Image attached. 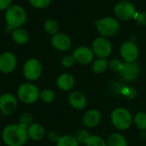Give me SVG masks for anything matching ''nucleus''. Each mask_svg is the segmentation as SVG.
Segmentation results:
<instances>
[{
    "mask_svg": "<svg viewBox=\"0 0 146 146\" xmlns=\"http://www.w3.org/2000/svg\"><path fill=\"white\" fill-rule=\"evenodd\" d=\"M1 139L6 146H23L27 142V127L20 123L6 126L1 133Z\"/></svg>",
    "mask_w": 146,
    "mask_h": 146,
    "instance_id": "nucleus-1",
    "label": "nucleus"
},
{
    "mask_svg": "<svg viewBox=\"0 0 146 146\" xmlns=\"http://www.w3.org/2000/svg\"><path fill=\"white\" fill-rule=\"evenodd\" d=\"M27 21V13L25 9L17 4L11 5L5 13V21L7 26L13 29L20 28Z\"/></svg>",
    "mask_w": 146,
    "mask_h": 146,
    "instance_id": "nucleus-2",
    "label": "nucleus"
},
{
    "mask_svg": "<svg viewBox=\"0 0 146 146\" xmlns=\"http://www.w3.org/2000/svg\"><path fill=\"white\" fill-rule=\"evenodd\" d=\"M110 120L113 126L121 131L128 129L133 122V118L131 112L122 107L116 108L112 111Z\"/></svg>",
    "mask_w": 146,
    "mask_h": 146,
    "instance_id": "nucleus-3",
    "label": "nucleus"
},
{
    "mask_svg": "<svg viewBox=\"0 0 146 146\" xmlns=\"http://www.w3.org/2000/svg\"><path fill=\"white\" fill-rule=\"evenodd\" d=\"M17 98L25 104H33L39 99L40 91L37 86L27 82L21 84L17 89Z\"/></svg>",
    "mask_w": 146,
    "mask_h": 146,
    "instance_id": "nucleus-4",
    "label": "nucleus"
},
{
    "mask_svg": "<svg viewBox=\"0 0 146 146\" xmlns=\"http://www.w3.org/2000/svg\"><path fill=\"white\" fill-rule=\"evenodd\" d=\"M95 24L98 32L104 37H112L115 35L120 29L119 21L112 17H105L96 21Z\"/></svg>",
    "mask_w": 146,
    "mask_h": 146,
    "instance_id": "nucleus-5",
    "label": "nucleus"
},
{
    "mask_svg": "<svg viewBox=\"0 0 146 146\" xmlns=\"http://www.w3.org/2000/svg\"><path fill=\"white\" fill-rule=\"evenodd\" d=\"M42 64L37 58H30L27 60L22 68L23 75L29 81L38 80L42 74Z\"/></svg>",
    "mask_w": 146,
    "mask_h": 146,
    "instance_id": "nucleus-6",
    "label": "nucleus"
},
{
    "mask_svg": "<svg viewBox=\"0 0 146 146\" xmlns=\"http://www.w3.org/2000/svg\"><path fill=\"white\" fill-rule=\"evenodd\" d=\"M134 4L129 1H121L115 6V15L122 21H130L134 19L136 15Z\"/></svg>",
    "mask_w": 146,
    "mask_h": 146,
    "instance_id": "nucleus-7",
    "label": "nucleus"
},
{
    "mask_svg": "<svg viewBox=\"0 0 146 146\" xmlns=\"http://www.w3.org/2000/svg\"><path fill=\"white\" fill-rule=\"evenodd\" d=\"M18 107V98L9 92L0 95V113L3 115H10L15 112Z\"/></svg>",
    "mask_w": 146,
    "mask_h": 146,
    "instance_id": "nucleus-8",
    "label": "nucleus"
},
{
    "mask_svg": "<svg viewBox=\"0 0 146 146\" xmlns=\"http://www.w3.org/2000/svg\"><path fill=\"white\" fill-rule=\"evenodd\" d=\"M92 51L98 57L106 58L112 52V44L109 39L104 37L97 38L92 43Z\"/></svg>",
    "mask_w": 146,
    "mask_h": 146,
    "instance_id": "nucleus-9",
    "label": "nucleus"
},
{
    "mask_svg": "<svg viewBox=\"0 0 146 146\" xmlns=\"http://www.w3.org/2000/svg\"><path fill=\"white\" fill-rule=\"evenodd\" d=\"M17 65V59L15 54L9 51L0 55V72L3 74H10L14 72Z\"/></svg>",
    "mask_w": 146,
    "mask_h": 146,
    "instance_id": "nucleus-10",
    "label": "nucleus"
},
{
    "mask_svg": "<svg viewBox=\"0 0 146 146\" xmlns=\"http://www.w3.org/2000/svg\"><path fill=\"white\" fill-rule=\"evenodd\" d=\"M140 74V68L139 64L134 62H125L120 72L121 77L127 82L135 81Z\"/></svg>",
    "mask_w": 146,
    "mask_h": 146,
    "instance_id": "nucleus-11",
    "label": "nucleus"
},
{
    "mask_svg": "<svg viewBox=\"0 0 146 146\" xmlns=\"http://www.w3.org/2000/svg\"><path fill=\"white\" fill-rule=\"evenodd\" d=\"M121 55L126 62H134L139 55L137 45L133 42H125L121 46Z\"/></svg>",
    "mask_w": 146,
    "mask_h": 146,
    "instance_id": "nucleus-12",
    "label": "nucleus"
},
{
    "mask_svg": "<svg viewBox=\"0 0 146 146\" xmlns=\"http://www.w3.org/2000/svg\"><path fill=\"white\" fill-rule=\"evenodd\" d=\"M73 56L75 59V62L80 64H88L90 63L94 56V53L92 49L86 46H80L76 48L73 52Z\"/></svg>",
    "mask_w": 146,
    "mask_h": 146,
    "instance_id": "nucleus-13",
    "label": "nucleus"
},
{
    "mask_svg": "<svg viewBox=\"0 0 146 146\" xmlns=\"http://www.w3.org/2000/svg\"><path fill=\"white\" fill-rule=\"evenodd\" d=\"M102 120V115L100 111L97 110H90L86 111L82 117V122L85 127L92 128L97 127Z\"/></svg>",
    "mask_w": 146,
    "mask_h": 146,
    "instance_id": "nucleus-14",
    "label": "nucleus"
},
{
    "mask_svg": "<svg viewBox=\"0 0 146 146\" xmlns=\"http://www.w3.org/2000/svg\"><path fill=\"white\" fill-rule=\"evenodd\" d=\"M51 44L52 46L60 51L68 50L71 47V39L69 37L65 35L64 33H56L51 38Z\"/></svg>",
    "mask_w": 146,
    "mask_h": 146,
    "instance_id": "nucleus-15",
    "label": "nucleus"
},
{
    "mask_svg": "<svg viewBox=\"0 0 146 146\" xmlns=\"http://www.w3.org/2000/svg\"><path fill=\"white\" fill-rule=\"evenodd\" d=\"M68 103L72 108L74 110H81L86 108L87 100L84 93L79 91L72 92L68 96Z\"/></svg>",
    "mask_w": 146,
    "mask_h": 146,
    "instance_id": "nucleus-16",
    "label": "nucleus"
},
{
    "mask_svg": "<svg viewBox=\"0 0 146 146\" xmlns=\"http://www.w3.org/2000/svg\"><path fill=\"white\" fill-rule=\"evenodd\" d=\"M27 131L28 139L36 142L42 140L46 134L44 127L41 124L37 122H33L32 125H30L27 128Z\"/></svg>",
    "mask_w": 146,
    "mask_h": 146,
    "instance_id": "nucleus-17",
    "label": "nucleus"
},
{
    "mask_svg": "<svg viewBox=\"0 0 146 146\" xmlns=\"http://www.w3.org/2000/svg\"><path fill=\"white\" fill-rule=\"evenodd\" d=\"M74 78L67 73L60 74L56 79V86L57 87L63 91V92H68L73 89L74 86Z\"/></svg>",
    "mask_w": 146,
    "mask_h": 146,
    "instance_id": "nucleus-18",
    "label": "nucleus"
},
{
    "mask_svg": "<svg viewBox=\"0 0 146 146\" xmlns=\"http://www.w3.org/2000/svg\"><path fill=\"white\" fill-rule=\"evenodd\" d=\"M11 33H12V38H13V40L16 44H24L29 39L28 33L25 29L21 28V27L20 28L14 29Z\"/></svg>",
    "mask_w": 146,
    "mask_h": 146,
    "instance_id": "nucleus-19",
    "label": "nucleus"
},
{
    "mask_svg": "<svg viewBox=\"0 0 146 146\" xmlns=\"http://www.w3.org/2000/svg\"><path fill=\"white\" fill-rule=\"evenodd\" d=\"M107 146H127V141L123 135L115 133L109 136L107 139Z\"/></svg>",
    "mask_w": 146,
    "mask_h": 146,
    "instance_id": "nucleus-20",
    "label": "nucleus"
},
{
    "mask_svg": "<svg viewBox=\"0 0 146 146\" xmlns=\"http://www.w3.org/2000/svg\"><path fill=\"white\" fill-rule=\"evenodd\" d=\"M79 142L75 136L63 135L61 136L56 142V146H79Z\"/></svg>",
    "mask_w": 146,
    "mask_h": 146,
    "instance_id": "nucleus-21",
    "label": "nucleus"
},
{
    "mask_svg": "<svg viewBox=\"0 0 146 146\" xmlns=\"http://www.w3.org/2000/svg\"><path fill=\"white\" fill-rule=\"evenodd\" d=\"M133 123L135 127L142 131H146V113L140 111L138 112L133 117Z\"/></svg>",
    "mask_w": 146,
    "mask_h": 146,
    "instance_id": "nucleus-22",
    "label": "nucleus"
},
{
    "mask_svg": "<svg viewBox=\"0 0 146 146\" xmlns=\"http://www.w3.org/2000/svg\"><path fill=\"white\" fill-rule=\"evenodd\" d=\"M56 98V94L53 90L45 88L40 91L39 93V99L44 104H50Z\"/></svg>",
    "mask_w": 146,
    "mask_h": 146,
    "instance_id": "nucleus-23",
    "label": "nucleus"
},
{
    "mask_svg": "<svg viewBox=\"0 0 146 146\" xmlns=\"http://www.w3.org/2000/svg\"><path fill=\"white\" fill-rule=\"evenodd\" d=\"M108 64L109 62H107L106 58H99L92 63V71L96 74H102L107 69Z\"/></svg>",
    "mask_w": 146,
    "mask_h": 146,
    "instance_id": "nucleus-24",
    "label": "nucleus"
},
{
    "mask_svg": "<svg viewBox=\"0 0 146 146\" xmlns=\"http://www.w3.org/2000/svg\"><path fill=\"white\" fill-rule=\"evenodd\" d=\"M44 30L50 35H55L58 32V29H59V26H58V23L53 20V19H48L44 21Z\"/></svg>",
    "mask_w": 146,
    "mask_h": 146,
    "instance_id": "nucleus-25",
    "label": "nucleus"
},
{
    "mask_svg": "<svg viewBox=\"0 0 146 146\" xmlns=\"http://www.w3.org/2000/svg\"><path fill=\"white\" fill-rule=\"evenodd\" d=\"M85 145L86 146H107V142L100 136L91 135Z\"/></svg>",
    "mask_w": 146,
    "mask_h": 146,
    "instance_id": "nucleus-26",
    "label": "nucleus"
},
{
    "mask_svg": "<svg viewBox=\"0 0 146 146\" xmlns=\"http://www.w3.org/2000/svg\"><path fill=\"white\" fill-rule=\"evenodd\" d=\"M18 123L27 128L30 125L33 123V115L30 112H24L20 115Z\"/></svg>",
    "mask_w": 146,
    "mask_h": 146,
    "instance_id": "nucleus-27",
    "label": "nucleus"
},
{
    "mask_svg": "<svg viewBox=\"0 0 146 146\" xmlns=\"http://www.w3.org/2000/svg\"><path fill=\"white\" fill-rule=\"evenodd\" d=\"M123 96H125L128 99H133L137 97V91L134 87L133 86H123L121 92Z\"/></svg>",
    "mask_w": 146,
    "mask_h": 146,
    "instance_id": "nucleus-28",
    "label": "nucleus"
},
{
    "mask_svg": "<svg viewBox=\"0 0 146 146\" xmlns=\"http://www.w3.org/2000/svg\"><path fill=\"white\" fill-rule=\"evenodd\" d=\"M90 136H91V134L89 133V132L85 129H80V130L77 131V133L75 134V138L78 140L79 144H86V140L88 139V138Z\"/></svg>",
    "mask_w": 146,
    "mask_h": 146,
    "instance_id": "nucleus-29",
    "label": "nucleus"
},
{
    "mask_svg": "<svg viewBox=\"0 0 146 146\" xmlns=\"http://www.w3.org/2000/svg\"><path fill=\"white\" fill-rule=\"evenodd\" d=\"M123 62H121V61H119L118 59H112L110 61L108 67L110 68V70H112L113 72H121V70L123 68Z\"/></svg>",
    "mask_w": 146,
    "mask_h": 146,
    "instance_id": "nucleus-30",
    "label": "nucleus"
},
{
    "mask_svg": "<svg viewBox=\"0 0 146 146\" xmlns=\"http://www.w3.org/2000/svg\"><path fill=\"white\" fill-rule=\"evenodd\" d=\"M29 2L32 6L40 9L47 8L50 3V0H29Z\"/></svg>",
    "mask_w": 146,
    "mask_h": 146,
    "instance_id": "nucleus-31",
    "label": "nucleus"
},
{
    "mask_svg": "<svg viewBox=\"0 0 146 146\" xmlns=\"http://www.w3.org/2000/svg\"><path fill=\"white\" fill-rule=\"evenodd\" d=\"M74 62H75V59L74 58L73 56H66L62 59V62H61L62 67L66 68H71L74 64Z\"/></svg>",
    "mask_w": 146,
    "mask_h": 146,
    "instance_id": "nucleus-32",
    "label": "nucleus"
},
{
    "mask_svg": "<svg viewBox=\"0 0 146 146\" xmlns=\"http://www.w3.org/2000/svg\"><path fill=\"white\" fill-rule=\"evenodd\" d=\"M135 21L140 26L146 25V12H137L134 16Z\"/></svg>",
    "mask_w": 146,
    "mask_h": 146,
    "instance_id": "nucleus-33",
    "label": "nucleus"
},
{
    "mask_svg": "<svg viewBox=\"0 0 146 146\" xmlns=\"http://www.w3.org/2000/svg\"><path fill=\"white\" fill-rule=\"evenodd\" d=\"M47 138L49 139V140H50V142H53V143H56V142L58 141L60 136H59L56 132L50 131V132H49V133H47Z\"/></svg>",
    "mask_w": 146,
    "mask_h": 146,
    "instance_id": "nucleus-34",
    "label": "nucleus"
},
{
    "mask_svg": "<svg viewBox=\"0 0 146 146\" xmlns=\"http://www.w3.org/2000/svg\"><path fill=\"white\" fill-rule=\"evenodd\" d=\"M12 4V0H0V10L8 9Z\"/></svg>",
    "mask_w": 146,
    "mask_h": 146,
    "instance_id": "nucleus-35",
    "label": "nucleus"
},
{
    "mask_svg": "<svg viewBox=\"0 0 146 146\" xmlns=\"http://www.w3.org/2000/svg\"><path fill=\"white\" fill-rule=\"evenodd\" d=\"M0 117H1V115H0Z\"/></svg>",
    "mask_w": 146,
    "mask_h": 146,
    "instance_id": "nucleus-36",
    "label": "nucleus"
}]
</instances>
